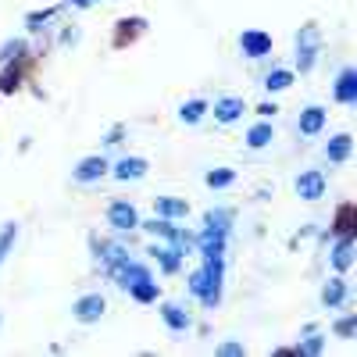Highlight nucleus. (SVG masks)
Here are the masks:
<instances>
[{"instance_id":"nucleus-1","label":"nucleus","mask_w":357,"mask_h":357,"mask_svg":"<svg viewBox=\"0 0 357 357\" xmlns=\"http://www.w3.org/2000/svg\"><path fill=\"white\" fill-rule=\"evenodd\" d=\"M36 65L40 61H36L33 54H18L15 61H11V68L0 75V93H15V89H22L29 79L36 75Z\"/></svg>"},{"instance_id":"nucleus-2","label":"nucleus","mask_w":357,"mask_h":357,"mask_svg":"<svg viewBox=\"0 0 357 357\" xmlns=\"http://www.w3.org/2000/svg\"><path fill=\"white\" fill-rule=\"evenodd\" d=\"M333 236L336 240H357V204L343 200L333 211Z\"/></svg>"},{"instance_id":"nucleus-3","label":"nucleus","mask_w":357,"mask_h":357,"mask_svg":"<svg viewBox=\"0 0 357 357\" xmlns=\"http://www.w3.org/2000/svg\"><path fill=\"white\" fill-rule=\"evenodd\" d=\"M139 33H143V22L139 18H132V25L129 22H118V29H114V47H126V40L132 43V40H139Z\"/></svg>"}]
</instances>
